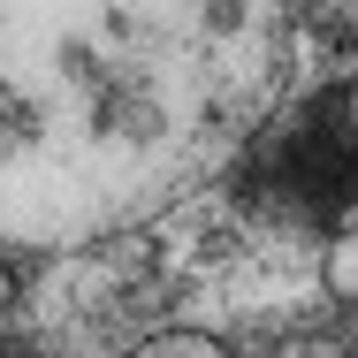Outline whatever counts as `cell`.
<instances>
[{
	"label": "cell",
	"mask_w": 358,
	"mask_h": 358,
	"mask_svg": "<svg viewBox=\"0 0 358 358\" xmlns=\"http://www.w3.org/2000/svg\"><path fill=\"white\" fill-rule=\"evenodd\" d=\"M320 282H328L336 305H358V229L328 236V252H320Z\"/></svg>",
	"instance_id": "3"
},
{
	"label": "cell",
	"mask_w": 358,
	"mask_h": 358,
	"mask_svg": "<svg viewBox=\"0 0 358 358\" xmlns=\"http://www.w3.org/2000/svg\"><path fill=\"white\" fill-rule=\"evenodd\" d=\"M130 358H236L221 336H206V328H160V336H145Z\"/></svg>",
	"instance_id": "2"
},
{
	"label": "cell",
	"mask_w": 358,
	"mask_h": 358,
	"mask_svg": "<svg viewBox=\"0 0 358 358\" xmlns=\"http://www.w3.org/2000/svg\"><path fill=\"white\" fill-rule=\"evenodd\" d=\"M289 76V0H0V244L84 252L221 176Z\"/></svg>",
	"instance_id": "1"
},
{
	"label": "cell",
	"mask_w": 358,
	"mask_h": 358,
	"mask_svg": "<svg viewBox=\"0 0 358 358\" xmlns=\"http://www.w3.org/2000/svg\"><path fill=\"white\" fill-rule=\"evenodd\" d=\"M320 8H328V23H336V31H358V0H320Z\"/></svg>",
	"instance_id": "4"
},
{
	"label": "cell",
	"mask_w": 358,
	"mask_h": 358,
	"mask_svg": "<svg viewBox=\"0 0 358 358\" xmlns=\"http://www.w3.org/2000/svg\"><path fill=\"white\" fill-rule=\"evenodd\" d=\"M0 358H31V351H15V343H0Z\"/></svg>",
	"instance_id": "6"
},
{
	"label": "cell",
	"mask_w": 358,
	"mask_h": 358,
	"mask_svg": "<svg viewBox=\"0 0 358 358\" xmlns=\"http://www.w3.org/2000/svg\"><path fill=\"white\" fill-rule=\"evenodd\" d=\"M8 305H15V275L0 267V313H8Z\"/></svg>",
	"instance_id": "5"
}]
</instances>
